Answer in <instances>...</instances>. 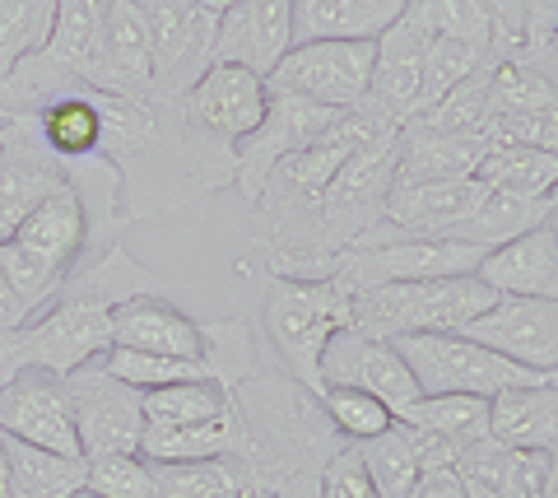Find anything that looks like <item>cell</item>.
<instances>
[{
  "label": "cell",
  "instance_id": "6da1fadb",
  "mask_svg": "<svg viewBox=\"0 0 558 498\" xmlns=\"http://www.w3.org/2000/svg\"><path fill=\"white\" fill-rule=\"evenodd\" d=\"M98 154L121 173L126 224H159L238 182L233 145L191 117L186 98H112L98 94Z\"/></svg>",
  "mask_w": 558,
  "mask_h": 498
},
{
  "label": "cell",
  "instance_id": "7a4b0ae2",
  "mask_svg": "<svg viewBox=\"0 0 558 498\" xmlns=\"http://www.w3.org/2000/svg\"><path fill=\"white\" fill-rule=\"evenodd\" d=\"M354 326V299L336 280H284L270 275L266 303H260V331L275 354V364L284 368L293 382H303L312 397L322 387V350L326 340Z\"/></svg>",
  "mask_w": 558,
  "mask_h": 498
},
{
  "label": "cell",
  "instance_id": "3957f363",
  "mask_svg": "<svg viewBox=\"0 0 558 498\" xmlns=\"http://www.w3.org/2000/svg\"><path fill=\"white\" fill-rule=\"evenodd\" d=\"M108 350H112V307L61 284V294L33 321L0 331V382L20 368H47L70 377Z\"/></svg>",
  "mask_w": 558,
  "mask_h": 498
},
{
  "label": "cell",
  "instance_id": "277c9868",
  "mask_svg": "<svg viewBox=\"0 0 558 498\" xmlns=\"http://www.w3.org/2000/svg\"><path fill=\"white\" fill-rule=\"evenodd\" d=\"M354 299V326L377 340L428 336V331H465L480 313L498 303L480 275H438V280L377 284Z\"/></svg>",
  "mask_w": 558,
  "mask_h": 498
},
{
  "label": "cell",
  "instance_id": "5b68a950",
  "mask_svg": "<svg viewBox=\"0 0 558 498\" xmlns=\"http://www.w3.org/2000/svg\"><path fill=\"white\" fill-rule=\"evenodd\" d=\"M396 354L410 364L414 382L424 397H484L494 401L512 387H539L549 382V373L521 368L512 359H502L498 350H484L480 340H470L461 331H428V336H400L391 340Z\"/></svg>",
  "mask_w": 558,
  "mask_h": 498
},
{
  "label": "cell",
  "instance_id": "8992f818",
  "mask_svg": "<svg viewBox=\"0 0 558 498\" xmlns=\"http://www.w3.org/2000/svg\"><path fill=\"white\" fill-rule=\"evenodd\" d=\"M396 126L377 131L354 159H349L317 201V238L322 252L336 262V252L354 247L363 233H373L387 219V201L396 186Z\"/></svg>",
  "mask_w": 558,
  "mask_h": 498
},
{
  "label": "cell",
  "instance_id": "52a82bcc",
  "mask_svg": "<svg viewBox=\"0 0 558 498\" xmlns=\"http://www.w3.org/2000/svg\"><path fill=\"white\" fill-rule=\"evenodd\" d=\"M484 262V247L457 243V238H400L381 247H344L330 262V280L349 294L377 284H405V280H438V275H475Z\"/></svg>",
  "mask_w": 558,
  "mask_h": 498
},
{
  "label": "cell",
  "instance_id": "ba28073f",
  "mask_svg": "<svg viewBox=\"0 0 558 498\" xmlns=\"http://www.w3.org/2000/svg\"><path fill=\"white\" fill-rule=\"evenodd\" d=\"M149 24V57H154V98L182 102L215 65V33L219 14L196 0H140Z\"/></svg>",
  "mask_w": 558,
  "mask_h": 498
},
{
  "label": "cell",
  "instance_id": "9c48e42d",
  "mask_svg": "<svg viewBox=\"0 0 558 498\" xmlns=\"http://www.w3.org/2000/svg\"><path fill=\"white\" fill-rule=\"evenodd\" d=\"M377 42H299L266 75L270 94L307 98L336 112H354L368 98Z\"/></svg>",
  "mask_w": 558,
  "mask_h": 498
},
{
  "label": "cell",
  "instance_id": "30bf717a",
  "mask_svg": "<svg viewBox=\"0 0 558 498\" xmlns=\"http://www.w3.org/2000/svg\"><path fill=\"white\" fill-rule=\"evenodd\" d=\"M70 410H75V434L84 457H112V452H140L145 434V405L140 391L102 368V359L84 364L65 377Z\"/></svg>",
  "mask_w": 558,
  "mask_h": 498
},
{
  "label": "cell",
  "instance_id": "8fae6325",
  "mask_svg": "<svg viewBox=\"0 0 558 498\" xmlns=\"http://www.w3.org/2000/svg\"><path fill=\"white\" fill-rule=\"evenodd\" d=\"M0 434L61 457H84L65 377L47 368H20L0 382Z\"/></svg>",
  "mask_w": 558,
  "mask_h": 498
},
{
  "label": "cell",
  "instance_id": "7c38bea8",
  "mask_svg": "<svg viewBox=\"0 0 558 498\" xmlns=\"http://www.w3.org/2000/svg\"><path fill=\"white\" fill-rule=\"evenodd\" d=\"M344 112L336 108H322V102H307V98H289V94H270V108H266V122H260L252 135H242L233 145V159H238V186L247 201H260L266 182L289 154H299L303 145H312L326 126H336Z\"/></svg>",
  "mask_w": 558,
  "mask_h": 498
},
{
  "label": "cell",
  "instance_id": "4fadbf2b",
  "mask_svg": "<svg viewBox=\"0 0 558 498\" xmlns=\"http://www.w3.org/2000/svg\"><path fill=\"white\" fill-rule=\"evenodd\" d=\"M322 382H344V387H363L373 391L377 401L391 405V415H400L405 405H414L424 391H418L410 364L396 354L391 340H377L359 326H344L326 340L322 350Z\"/></svg>",
  "mask_w": 558,
  "mask_h": 498
},
{
  "label": "cell",
  "instance_id": "5bb4252c",
  "mask_svg": "<svg viewBox=\"0 0 558 498\" xmlns=\"http://www.w3.org/2000/svg\"><path fill=\"white\" fill-rule=\"evenodd\" d=\"M461 336L498 350L521 368L558 373V303L554 299H498Z\"/></svg>",
  "mask_w": 558,
  "mask_h": 498
},
{
  "label": "cell",
  "instance_id": "9a60e30c",
  "mask_svg": "<svg viewBox=\"0 0 558 498\" xmlns=\"http://www.w3.org/2000/svg\"><path fill=\"white\" fill-rule=\"evenodd\" d=\"M424 51H428V33L414 20V10L405 14L377 38V57H373V80H368V98L359 108H368L373 117L391 126H405L418 117V75H424Z\"/></svg>",
  "mask_w": 558,
  "mask_h": 498
},
{
  "label": "cell",
  "instance_id": "2e32d148",
  "mask_svg": "<svg viewBox=\"0 0 558 498\" xmlns=\"http://www.w3.org/2000/svg\"><path fill=\"white\" fill-rule=\"evenodd\" d=\"M488 186L480 178H442V182H396L387 201V219L400 238H457L465 219L480 210Z\"/></svg>",
  "mask_w": 558,
  "mask_h": 498
},
{
  "label": "cell",
  "instance_id": "e0dca14e",
  "mask_svg": "<svg viewBox=\"0 0 558 498\" xmlns=\"http://www.w3.org/2000/svg\"><path fill=\"white\" fill-rule=\"evenodd\" d=\"M293 47V0H242L229 14H219L215 61L242 65L266 80Z\"/></svg>",
  "mask_w": 558,
  "mask_h": 498
},
{
  "label": "cell",
  "instance_id": "ac0fdd59",
  "mask_svg": "<svg viewBox=\"0 0 558 498\" xmlns=\"http://www.w3.org/2000/svg\"><path fill=\"white\" fill-rule=\"evenodd\" d=\"M89 89L112 94V98H154L149 24H145L140 0H112L94 71H89Z\"/></svg>",
  "mask_w": 558,
  "mask_h": 498
},
{
  "label": "cell",
  "instance_id": "d6986e66",
  "mask_svg": "<svg viewBox=\"0 0 558 498\" xmlns=\"http://www.w3.org/2000/svg\"><path fill=\"white\" fill-rule=\"evenodd\" d=\"M186 108H191V117H196L209 135L238 145L242 135H252L260 122H266L270 89H266V80L252 75V71H242V65L215 61L201 75L196 89L186 94Z\"/></svg>",
  "mask_w": 558,
  "mask_h": 498
},
{
  "label": "cell",
  "instance_id": "ffe728a7",
  "mask_svg": "<svg viewBox=\"0 0 558 498\" xmlns=\"http://www.w3.org/2000/svg\"><path fill=\"white\" fill-rule=\"evenodd\" d=\"M112 345L117 350H145V354H168V359L205 364L201 321H191L182 307H172L159 294H145V299H131V303L112 307Z\"/></svg>",
  "mask_w": 558,
  "mask_h": 498
},
{
  "label": "cell",
  "instance_id": "44dd1931",
  "mask_svg": "<svg viewBox=\"0 0 558 498\" xmlns=\"http://www.w3.org/2000/svg\"><path fill=\"white\" fill-rule=\"evenodd\" d=\"M475 275L498 299H554L558 303V243L545 229H531L502 247H488Z\"/></svg>",
  "mask_w": 558,
  "mask_h": 498
},
{
  "label": "cell",
  "instance_id": "7402d4cb",
  "mask_svg": "<svg viewBox=\"0 0 558 498\" xmlns=\"http://www.w3.org/2000/svg\"><path fill=\"white\" fill-rule=\"evenodd\" d=\"M410 0H293V47L299 42H377Z\"/></svg>",
  "mask_w": 558,
  "mask_h": 498
},
{
  "label": "cell",
  "instance_id": "603a6c76",
  "mask_svg": "<svg viewBox=\"0 0 558 498\" xmlns=\"http://www.w3.org/2000/svg\"><path fill=\"white\" fill-rule=\"evenodd\" d=\"M488 438L512 452H558V373L539 387H512L488 401Z\"/></svg>",
  "mask_w": 558,
  "mask_h": 498
},
{
  "label": "cell",
  "instance_id": "cb8c5ba5",
  "mask_svg": "<svg viewBox=\"0 0 558 498\" xmlns=\"http://www.w3.org/2000/svg\"><path fill=\"white\" fill-rule=\"evenodd\" d=\"M488 154L484 135H451L424 122H405L396 135V182H442V178H475Z\"/></svg>",
  "mask_w": 558,
  "mask_h": 498
},
{
  "label": "cell",
  "instance_id": "d4e9b609",
  "mask_svg": "<svg viewBox=\"0 0 558 498\" xmlns=\"http://www.w3.org/2000/svg\"><path fill=\"white\" fill-rule=\"evenodd\" d=\"M10 243H20L24 252L38 256V262L70 275L80 266V256L89 252V215H84L80 196L70 192V186H61L57 196H47L38 210L24 219Z\"/></svg>",
  "mask_w": 558,
  "mask_h": 498
},
{
  "label": "cell",
  "instance_id": "484cf974",
  "mask_svg": "<svg viewBox=\"0 0 558 498\" xmlns=\"http://www.w3.org/2000/svg\"><path fill=\"white\" fill-rule=\"evenodd\" d=\"M65 186V173L24 141H0V243L20 233L24 219L38 210L47 196Z\"/></svg>",
  "mask_w": 558,
  "mask_h": 498
},
{
  "label": "cell",
  "instance_id": "4316f807",
  "mask_svg": "<svg viewBox=\"0 0 558 498\" xmlns=\"http://www.w3.org/2000/svg\"><path fill=\"white\" fill-rule=\"evenodd\" d=\"M242 452H247V428L238 420V405L205 424H145V434H140V457L154 461V466H182V461H215Z\"/></svg>",
  "mask_w": 558,
  "mask_h": 498
},
{
  "label": "cell",
  "instance_id": "83f0119b",
  "mask_svg": "<svg viewBox=\"0 0 558 498\" xmlns=\"http://www.w3.org/2000/svg\"><path fill=\"white\" fill-rule=\"evenodd\" d=\"M5 461H10V498H75L84 494V475H89L84 457H61L20 438H5Z\"/></svg>",
  "mask_w": 558,
  "mask_h": 498
},
{
  "label": "cell",
  "instance_id": "f1b7e54d",
  "mask_svg": "<svg viewBox=\"0 0 558 498\" xmlns=\"http://www.w3.org/2000/svg\"><path fill=\"white\" fill-rule=\"evenodd\" d=\"M159 498H260V485L242 457L182 461V466H154Z\"/></svg>",
  "mask_w": 558,
  "mask_h": 498
},
{
  "label": "cell",
  "instance_id": "f546056e",
  "mask_svg": "<svg viewBox=\"0 0 558 498\" xmlns=\"http://www.w3.org/2000/svg\"><path fill=\"white\" fill-rule=\"evenodd\" d=\"M475 178L502 196H549L558 186V154L526 145H488Z\"/></svg>",
  "mask_w": 558,
  "mask_h": 498
},
{
  "label": "cell",
  "instance_id": "4dcf8cb0",
  "mask_svg": "<svg viewBox=\"0 0 558 498\" xmlns=\"http://www.w3.org/2000/svg\"><path fill=\"white\" fill-rule=\"evenodd\" d=\"M108 10H112V0H61L57 33H51L43 57H51L57 65H65L70 75H80L84 84H89L98 42H102V24H108Z\"/></svg>",
  "mask_w": 558,
  "mask_h": 498
},
{
  "label": "cell",
  "instance_id": "1f68e13d",
  "mask_svg": "<svg viewBox=\"0 0 558 498\" xmlns=\"http://www.w3.org/2000/svg\"><path fill=\"white\" fill-rule=\"evenodd\" d=\"M545 210H549V196H502V192H488L480 201V210L465 219V229L457 233V243H475V247H502L512 238L531 233V229H545Z\"/></svg>",
  "mask_w": 558,
  "mask_h": 498
},
{
  "label": "cell",
  "instance_id": "d6a6232c",
  "mask_svg": "<svg viewBox=\"0 0 558 498\" xmlns=\"http://www.w3.org/2000/svg\"><path fill=\"white\" fill-rule=\"evenodd\" d=\"M140 405H145V424H205L219 420L233 410V391L215 382V377H201V382H178V387H154L140 391Z\"/></svg>",
  "mask_w": 558,
  "mask_h": 498
},
{
  "label": "cell",
  "instance_id": "836d02e7",
  "mask_svg": "<svg viewBox=\"0 0 558 498\" xmlns=\"http://www.w3.org/2000/svg\"><path fill=\"white\" fill-rule=\"evenodd\" d=\"M61 0H0V80L28 57L47 51L51 33H57Z\"/></svg>",
  "mask_w": 558,
  "mask_h": 498
},
{
  "label": "cell",
  "instance_id": "e575fe53",
  "mask_svg": "<svg viewBox=\"0 0 558 498\" xmlns=\"http://www.w3.org/2000/svg\"><path fill=\"white\" fill-rule=\"evenodd\" d=\"M498 57H508V51L494 42L480 71L470 75L465 84H457V89H451L438 108H428L424 117H414V122H424L433 131H451V135H484V126H488V89H494Z\"/></svg>",
  "mask_w": 558,
  "mask_h": 498
},
{
  "label": "cell",
  "instance_id": "d590c367",
  "mask_svg": "<svg viewBox=\"0 0 558 498\" xmlns=\"http://www.w3.org/2000/svg\"><path fill=\"white\" fill-rule=\"evenodd\" d=\"M396 420L418 424V428H428V434H442L451 442H461V448L488 438V401L461 397V391H451V397H418L414 405L400 410Z\"/></svg>",
  "mask_w": 558,
  "mask_h": 498
},
{
  "label": "cell",
  "instance_id": "8d00e7d4",
  "mask_svg": "<svg viewBox=\"0 0 558 498\" xmlns=\"http://www.w3.org/2000/svg\"><path fill=\"white\" fill-rule=\"evenodd\" d=\"M317 401H322V410H326L330 428H336L344 442H368V438L387 434V428L396 424L391 405H387V401H377L373 391H363V387L322 382V387H317Z\"/></svg>",
  "mask_w": 558,
  "mask_h": 498
},
{
  "label": "cell",
  "instance_id": "74e56055",
  "mask_svg": "<svg viewBox=\"0 0 558 498\" xmlns=\"http://www.w3.org/2000/svg\"><path fill=\"white\" fill-rule=\"evenodd\" d=\"M414 20L424 24L428 38H451L470 47H494V10L488 0H410Z\"/></svg>",
  "mask_w": 558,
  "mask_h": 498
},
{
  "label": "cell",
  "instance_id": "f35d334b",
  "mask_svg": "<svg viewBox=\"0 0 558 498\" xmlns=\"http://www.w3.org/2000/svg\"><path fill=\"white\" fill-rule=\"evenodd\" d=\"M354 452L363 461V471H368L377 498H410V489L418 485V461L410 452L405 434H400V424H391L387 434H377L368 442H354Z\"/></svg>",
  "mask_w": 558,
  "mask_h": 498
},
{
  "label": "cell",
  "instance_id": "ab89813d",
  "mask_svg": "<svg viewBox=\"0 0 558 498\" xmlns=\"http://www.w3.org/2000/svg\"><path fill=\"white\" fill-rule=\"evenodd\" d=\"M488 47H470V42H451V38H428V51H424V75H418V117L465 84L470 75L484 65Z\"/></svg>",
  "mask_w": 558,
  "mask_h": 498
},
{
  "label": "cell",
  "instance_id": "60d3db41",
  "mask_svg": "<svg viewBox=\"0 0 558 498\" xmlns=\"http://www.w3.org/2000/svg\"><path fill=\"white\" fill-rule=\"evenodd\" d=\"M102 368L112 377H121L135 391H154V387H178V382H201L209 377L205 364H191V359H168V354H145V350H108L102 354Z\"/></svg>",
  "mask_w": 558,
  "mask_h": 498
},
{
  "label": "cell",
  "instance_id": "b9f144b4",
  "mask_svg": "<svg viewBox=\"0 0 558 498\" xmlns=\"http://www.w3.org/2000/svg\"><path fill=\"white\" fill-rule=\"evenodd\" d=\"M89 475H84V494L94 498H159V479H154V461L140 452H112V457H84Z\"/></svg>",
  "mask_w": 558,
  "mask_h": 498
},
{
  "label": "cell",
  "instance_id": "7bdbcfd3",
  "mask_svg": "<svg viewBox=\"0 0 558 498\" xmlns=\"http://www.w3.org/2000/svg\"><path fill=\"white\" fill-rule=\"evenodd\" d=\"M317 498H377L373 479H368V471H363V461L354 452V442H344V448L326 461Z\"/></svg>",
  "mask_w": 558,
  "mask_h": 498
},
{
  "label": "cell",
  "instance_id": "ee69618b",
  "mask_svg": "<svg viewBox=\"0 0 558 498\" xmlns=\"http://www.w3.org/2000/svg\"><path fill=\"white\" fill-rule=\"evenodd\" d=\"M554 479L549 452H512L508 475H502V498H545Z\"/></svg>",
  "mask_w": 558,
  "mask_h": 498
},
{
  "label": "cell",
  "instance_id": "f6af8a7d",
  "mask_svg": "<svg viewBox=\"0 0 558 498\" xmlns=\"http://www.w3.org/2000/svg\"><path fill=\"white\" fill-rule=\"evenodd\" d=\"M396 424H400V434H405L410 452H414V461H418V471H424V475L457 471V461H461V442H451V438H442V434H428V428L405 424V420H396Z\"/></svg>",
  "mask_w": 558,
  "mask_h": 498
},
{
  "label": "cell",
  "instance_id": "bcb514c9",
  "mask_svg": "<svg viewBox=\"0 0 558 498\" xmlns=\"http://www.w3.org/2000/svg\"><path fill=\"white\" fill-rule=\"evenodd\" d=\"M488 10H494V24H498V33H494L498 47L517 51L535 38V20H531L526 0H488Z\"/></svg>",
  "mask_w": 558,
  "mask_h": 498
},
{
  "label": "cell",
  "instance_id": "7dc6e473",
  "mask_svg": "<svg viewBox=\"0 0 558 498\" xmlns=\"http://www.w3.org/2000/svg\"><path fill=\"white\" fill-rule=\"evenodd\" d=\"M410 498H475V494L465 489V479L457 471H438V475H418Z\"/></svg>",
  "mask_w": 558,
  "mask_h": 498
},
{
  "label": "cell",
  "instance_id": "c3c4849f",
  "mask_svg": "<svg viewBox=\"0 0 558 498\" xmlns=\"http://www.w3.org/2000/svg\"><path fill=\"white\" fill-rule=\"evenodd\" d=\"M545 233H549L554 243H558V186L549 192V210H545Z\"/></svg>",
  "mask_w": 558,
  "mask_h": 498
},
{
  "label": "cell",
  "instance_id": "681fc988",
  "mask_svg": "<svg viewBox=\"0 0 558 498\" xmlns=\"http://www.w3.org/2000/svg\"><path fill=\"white\" fill-rule=\"evenodd\" d=\"M539 42H545V51L558 61V14H554V24H549V28H539Z\"/></svg>",
  "mask_w": 558,
  "mask_h": 498
},
{
  "label": "cell",
  "instance_id": "f907efd6",
  "mask_svg": "<svg viewBox=\"0 0 558 498\" xmlns=\"http://www.w3.org/2000/svg\"><path fill=\"white\" fill-rule=\"evenodd\" d=\"M0 498H10V461H5V434H0Z\"/></svg>",
  "mask_w": 558,
  "mask_h": 498
},
{
  "label": "cell",
  "instance_id": "816d5d0a",
  "mask_svg": "<svg viewBox=\"0 0 558 498\" xmlns=\"http://www.w3.org/2000/svg\"><path fill=\"white\" fill-rule=\"evenodd\" d=\"M196 5H205L209 14H229L233 5H242V0H196Z\"/></svg>",
  "mask_w": 558,
  "mask_h": 498
},
{
  "label": "cell",
  "instance_id": "f5cc1de1",
  "mask_svg": "<svg viewBox=\"0 0 558 498\" xmlns=\"http://www.w3.org/2000/svg\"><path fill=\"white\" fill-rule=\"evenodd\" d=\"M545 498H558V475L549 479V494H545Z\"/></svg>",
  "mask_w": 558,
  "mask_h": 498
},
{
  "label": "cell",
  "instance_id": "db71d44e",
  "mask_svg": "<svg viewBox=\"0 0 558 498\" xmlns=\"http://www.w3.org/2000/svg\"><path fill=\"white\" fill-rule=\"evenodd\" d=\"M554 475H558V452H554Z\"/></svg>",
  "mask_w": 558,
  "mask_h": 498
},
{
  "label": "cell",
  "instance_id": "11a10c76",
  "mask_svg": "<svg viewBox=\"0 0 558 498\" xmlns=\"http://www.w3.org/2000/svg\"><path fill=\"white\" fill-rule=\"evenodd\" d=\"M75 498H94V494H75Z\"/></svg>",
  "mask_w": 558,
  "mask_h": 498
},
{
  "label": "cell",
  "instance_id": "9f6ffc18",
  "mask_svg": "<svg viewBox=\"0 0 558 498\" xmlns=\"http://www.w3.org/2000/svg\"><path fill=\"white\" fill-rule=\"evenodd\" d=\"M266 498H279V494H266Z\"/></svg>",
  "mask_w": 558,
  "mask_h": 498
}]
</instances>
